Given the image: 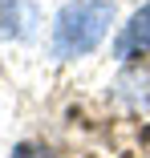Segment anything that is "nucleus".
I'll return each instance as SVG.
<instances>
[{
    "instance_id": "1",
    "label": "nucleus",
    "mask_w": 150,
    "mask_h": 158,
    "mask_svg": "<svg viewBox=\"0 0 150 158\" xmlns=\"http://www.w3.org/2000/svg\"><path fill=\"white\" fill-rule=\"evenodd\" d=\"M114 24V0H69L53 16V57L73 61L94 53Z\"/></svg>"
},
{
    "instance_id": "2",
    "label": "nucleus",
    "mask_w": 150,
    "mask_h": 158,
    "mask_svg": "<svg viewBox=\"0 0 150 158\" xmlns=\"http://www.w3.org/2000/svg\"><path fill=\"white\" fill-rule=\"evenodd\" d=\"M142 53H150V0L122 24V33H118V41H114V57H142Z\"/></svg>"
},
{
    "instance_id": "3",
    "label": "nucleus",
    "mask_w": 150,
    "mask_h": 158,
    "mask_svg": "<svg viewBox=\"0 0 150 158\" xmlns=\"http://www.w3.org/2000/svg\"><path fill=\"white\" fill-rule=\"evenodd\" d=\"M28 20H33V16H28V4H24V0H0V41L24 37V24Z\"/></svg>"
}]
</instances>
